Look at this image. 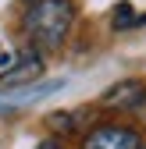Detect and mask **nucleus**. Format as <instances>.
<instances>
[{"mask_svg":"<svg viewBox=\"0 0 146 149\" xmlns=\"http://www.w3.org/2000/svg\"><path fill=\"white\" fill-rule=\"evenodd\" d=\"M71 22H75V4L71 0H32V7L22 18V29L29 36L32 50H61Z\"/></svg>","mask_w":146,"mask_h":149,"instance_id":"nucleus-1","label":"nucleus"},{"mask_svg":"<svg viewBox=\"0 0 146 149\" xmlns=\"http://www.w3.org/2000/svg\"><path fill=\"white\" fill-rule=\"evenodd\" d=\"M82 149H142V139L125 124H96L93 132H86Z\"/></svg>","mask_w":146,"mask_h":149,"instance_id":"nucleus-2","label":"nucleus"},{"mask_svg":"<svg viewBox=\"0 0 146 149\" xmlns=\"http://www.w3.org/2000/svg\"><path fill=\"white\" fill-rule=\"evenodd\" d=\"M39 74H43V53L39 50H22V53H14V64L11 71L0 78V89H22V85H36L39 82Z\"/></svg>","mask_w":146,"mask_h":149,"instance_id":"nucleus-3","label":"nucleus"},{"mask_svg":"<svg viewBox=\"0 0 146 149\" xmlns=\"http://www.w3.org/2000/svg\"><path fill=\"white\" fill-rule=\"evenodd\" d=\"M64 89L61 78L53 82H36V85H22V89H0V114H7V110H22V107H32L39 103L43 96H50V92Z\"/></svg>","mask_w":146,"mask_h":149,"instance_id":"nucleus-4","label":"nucleus"},{"mask_svg":"<svg viewBox=\"0 0 146 149\" xmlns=\"http://www.w3.org/2000/svg\"><path fill=\"white\" fill-rule=\"evenodd\" d=\"M100 103L107 110H139L146 103V85L139 78H125V82H118V85L107 89Z\"/></svg>","mask_w":146,"mask_h":149,"instance_id":"nucleus-5","label":"nucleus"},{"mask_svg":"<svg viewBox=\"0 0 146 149\" xmlns=\"http://www.w3.org/2000/svg\"><path fill=\"white\" fill-rule=\"evenodd\" d=\"M82 117H86V110H57V114H50L46 121H50V128L53 132H79L82 128Z\"/></svg>","mask_w":146,"mask_h":149,"instance_id":"nucleus-6","label":"nucleus"},{"mask_svg":"<svg viewBox=\"0 0 146 149\" xmlns=\"http://www.w3.org/2000/svg\"><path fill=\"white\" fill-rule=\"evenodd\" d=\"M111 25H114L118 32H121V29H132V25H146V14L139 18L132 4H118V7H114V22H111Z\"/></svg>","mask_w":146,"mask_h":149,"instance_id":"nucleus-7","label":"nucleus"},{"mask_svg":"<svg viewBox=\"0 0 146 149\" xmlns=\"http://www.w3.org/2000/svg\"><path fill=\"white\" fill-rule=\"evenodd\" d=\"M11 64H14V50H7L4 43H0V78L11 71Z\"/></svg>","mask_w":146,"mask_h":149,"instance_id":"nucleus-8","label":"nucleus"},{"mask_svg":"<svg viewBox=\"0 0 146 149\" xmlns=\"http://www.w3.org/2000/svg\"><path fill=\"white\" fill-rule=\"evenodd\" d=\"M36 149H61V142H57V139H43Z\"/></svg>","mask_w":146,"mask_h":149,"instance_id":"nucleus-9","label":"nucleus"},{"mask_svg":"<svg viewBox=\"0 0 146 149\" xmlns=\"http://www.w3.org/2000/svg\"><path fill=\"white\" fill-rule=\"evenodd\" d=\"M142 149H146V146H142Z\"/></svg>","mask_w":146,"mask_h":149,"instance_id":"nucleus-10","label":"nucleus"}]
</instances>
